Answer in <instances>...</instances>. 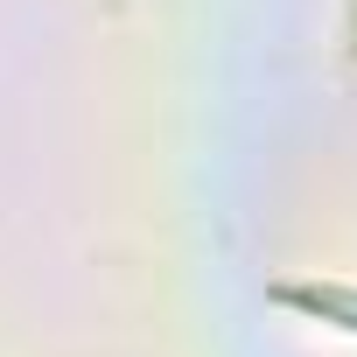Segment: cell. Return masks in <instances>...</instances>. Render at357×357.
Wrapping results in <instances>:
<instances>
[{"label": "cell", "instance_id": "1", "mask_svg": "<svg viewBox=\"0 0 357 357\" xmlns=\"http://www.w3.org/2000/svg\"><path fill=\"white\" fill-rule=\"evenodd\" d=\"M287 301H294V308H315V315H350V329H357V294H336V287H294Z\"/></svg>", "mask_w": 357, "mask_h": 357}]
</instances>
